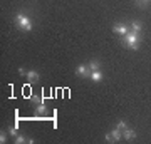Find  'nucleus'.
Instances as JSON below:
<instances>
[{"label": "nucleus", "instance_id": "f257e3e1", "mask_svg": "<svg viewBox=\"0 0 151 144\" xmlns=\"http://www.w3.org/2000/svg\"><path fill=\"white\" fill-rule=\"evenodd\" d=\"M14 22H15V27L22 32H32L34 29V22L29 15H25L24 12H17L15 17H14Z\"/></svg>", "mask_w": 151, "mask_h": 144}, {"label": "nucleus", "instance_id": "f03ea898", "mask_svg": "<svg viewBox=\"0 0 151 144\" xmlns=\"http://www.w3.org/2000/svg\"><path fill=\"white\" fill-rule=\"evenodd\" d=\"M123 44L128 49H131V50H138V49H139V45H141V35L138 32L129 30V32L123 37Z\"/></svg>", "mask_w": 151, "mask_h": 144}, {"label": "nucleus", "instance_id": "7ed1b4c3", "mask_svg": "<svg viewBox=\"0 0 151 144\" xmlns=\"http://www.w3.org/2000/svg\"><path fill=\"white\" fill-rule=\"evenodd\" d=\"M113 32L118 34V35H121V37H124L126 34L129 32V25H126L124 22H116L113 25Z\"/></svg>", "mask_w": 151, "mask_h": 144}, {"label": "nucleus", "instance_id": "20e7f679", "mask_svg": "<svg viewBox=\"0 0 151 144\" xmlns=\"http://www.w3.org/2000/svg\"><path fill=\"white\" fill-rule=\"evenodd\" d=\"M76 75L77 77H91V69H89V65L87 64H79L76 67Z\"/></svg>", "mask_w": 151, "mask_h": 144}, {"label": "nucleus", "instance_id": "39448f33", "mask_svg": "<svg viewBox=\"0 0 151 144\" xmlns=\"http://www.w3.org/2000/svg\"><path fill=\"white\" fill-rule=\"evenodd\" d=\"M136 136H138V134H136V131H134L133 128H129V126H128V128L123 131V138L126 139V141H133Z\"/></svg>", "mask_w": 151, "mask_h": 144}, {"label": "nucleus", "instance_id": "423d86ee", "mask_svg": "<svg viewBox=\"0 0 151 144\" xmlns=\"http://www.w3.org/2000/svg\"><path fill=\"white\" fill-rule=\"evenodd\" d=\"M25 77H27V80H29V82H32V84H35V82L40 80V75H39L37 70H27Z\"/></svg>", "mask_w": 151, "mask_h": 144}, {"label": "nucleus", "instance_id": "0eeeda50", "mask_svg": "<svg viewBox=\"0 0 151 144\" xmlns=\"http://www.w3.org/2000/svg\"><path fill=\"white\" fill-rule=\"evenodd\" d=\"M14 143L15 144H24V143H27V144H34L35 143V139H29V138H25V136H24V134H19V136H15V138H14Z\"/></svg>", "mask_w": 151, "mask_h": 144}, {"label": "nucleus", "instance_id": "6e6552de", "mask_svg": "<svg viewBox=\"0 0 151 144\" xmlns=\"http://www.w3.org/2000/svg\"><path fill=\"white\" fill-rule=\"evenodd\" d=\"M89 79H91L92 82H96V84H99V82H103L104 75H103V72H101V69L92 70V72H91V77H89Z\"/></svg>", "mask_w": 151, "mask_h": 144}, {"label": "nucleus", "instance_id": "1a4fd4ad", "mask_svg": "<svg viewBox=\"0 0 151 144\" xmlns=\"http://www.w3.org/2000/svg\"><path fill=\"white\" fill-rule=\"evenodd\" d=\"M49 112V107L45 102H40V104H35V114L37 116H45Z\"/></svg>", "mask_w": 151, "mask_h": 144}, {"label": "nucleus", "instance_id": "9d476101", "mask_svg": "<svg viewBox=\"0 0 151 144\" xmlns=\"http://www.w3.org/2000/svg\"><path fill=\"white\" fill-rule=\"evenodd\" d=\"M129 27H131V30H133V32H138V34H141V30H143V24L138 22V20H133L129 24Z\"/></svg>", "mask_w": 151, "mask_h": 144}, {"label": "nucleus", "instance_id": "9b49d317", "mask_svg": "<svg viewBox=\"0 0 151 144\" xmlns=\"http://www.w3.org/2000/svg\"><path fill=\"white\" fill-rule=\"evenodd\" d=\"M111 136H113V141H114V143H118V141H121V139H123V133H121L118 128H114L113 131H111Z\"/></svg>", "mask_w": 151, "mask_h": 144}, {"label": "nucleus", "instance_id": "f8f14e48", "mask_svg": "<svg viewBox=\"0 0 151 144\" xmlns=\"http://www.w3.org/2000/svg\"><path fill=\"white\" fill-rule=\"evenodd\" d=\"M89 69H91V72L92 70H97V69H101V62L99 60H96V59H92V60H89Z\"/></svg>", "mask_w": 151, "mask_h": 144}, {"label": "nucleus", "instance_id": "ddd939ff", "mask_svg": "<svg viewBox=\"0 0 151 144\" xmlns=\"http://www.w3.org/2000/svg\"><path fill=\"white\" fill-rule=\"evenodd\" d=\"M116 128H118L119 131H121V133H123L124 129L128 128V123H126V121H118V124H116Z\"/></svg>", "mask_w": 151, "mask_h": 144}, {"label": "nucleus", "instance_id": "4468645a", "mask_svg": "<svg viewBox=\"0 0 151 144\" xmlns=\"http://www.w3.org/2000/svg\"><path fill=\"white\" fill-rule=\"evenodd\" d=\"M9 134H10L12 138H15V136H19V128H15V126H12V128H9Z\"/></svg>", "mask_w": 151, "mask_h": 144}, {"label": "nucleus", "instance_id": "2eb2a0df", "mask_svg": "<svg viewBox=\"0 0 151 144\" xmlns=\"http://www.w3.org/2000/svg\"><path fill=\"white\" fill-rule=\"evenodd\" d=\"M30 101H32L34 104H40V102H44V97H40V96H30Z\"/></svg>", "mask_w": 151, "mask_h": 144}, {"label": "nucleus", "instance_id": "dca6fc26", "mask_svg": "<svg viewBox=\"0 0 151 144\" xmlns=\"http://www.w3.org/2000/svg\"><path fill=\"white\" fill-rule=\"evenodd\" d=\"M136 2H138V5H139V7H146L151 0H136Z\"/></svg>", "mask_w": 151, "mask_h": 144}, {"label": "nucleus", "instance_id": "f3484780", "mask_svg": "<svg viewBox=\"0 0 151 144\" xmlns=\"http://www.w3.org/2000/svg\"><path fill=\"white\" fill-rule=\"evenodd\" d=\"M0 143H2V144H4V143H7V134L4 133V131L0 133Z\"/></svg>", "mask_w": 151, "mask_h": 144}, {"label": "nucleus", "instance_id": "a211bd4d", "mask_svg": "<svg viewBox=\"0 0 151 144\" xmlns=\"http://www.w3.org/2000/svg\"><path fill=\"white\" fill-rule=\"evenodd\" d=\"M106 143H114V141H113V136H111V131L106 134Z\"/></svg>", "mask_w": 151, "mask_h": 144}, {"label": "nucleus", "instance_id": "6ab92c4d", "mask_svg": "<svg viewBox=\"0 0 151 144\" xmlns=\"http://www.w3.org/2000/svg\"><path fill=\"white\" fill-rule=\"evenodd\" d=\"M19 72H20V75H25V74H27V70H25V69H22V67L19 69Z\"/></svg>", "mask_w": 151, "mask_h": 144}]
</instances>
